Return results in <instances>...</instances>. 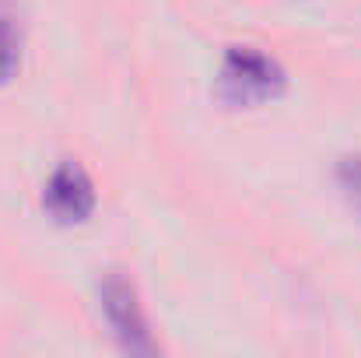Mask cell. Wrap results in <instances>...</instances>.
<instances>
[{"mask_svg": "<svg viewBox=\"0 0 361 358\" xmlns=\"http://www.w3.org/2000/svg\"><path fill=\"white\" fill-rule=\"evenodd\" d=\"M214 92L232 109H256L267 102H277L288 92V71L252 46H232L221 60Z\"/></svg>", "mask_w": 361, "mask_h": 358, "instance_id": "6da1fadb", "label": "cell"}, {"mask_svg": "<svg viewBox=\"0 0 361 358\" xmlns=\"http://www.w3.org/2000/svg\"><path fill=\"white\" fill-rule=\"evenodd\" d=\"M99 306H102V316H106L109 330L116 334V341L126 355H158V341L151 334L137 285L126 274L109 270L99 281Z\"/></svg>", "mask_w": 361, "mask_h": 358, "instance_id": "7a4b0ae2", "label": "cell"}, {"mask_svg": "<svg viewBox=\"0 0 361 358\" xmlns=\"http://www.w3.org/2000/svg\"><path fill=\"white\" fill-rule=\"evenodd\" d=\"M42 208L49 211V218L56 225H85L99 208V193H95V183L85 172V165H78L71 158L60 162L53 169V176L46 179Z\"/></svg>", "mask_w": 361, "mask_h": 358, "instance_id": "3957f363", "label": "cell"}, {"mask_svg": "<svg viewBox=\"0 0 361 358\" xmlns=\"http://www.w3.org/2000/svg\"><path fill=\"white\" fill-rule=\"evenodd\" d=\"M21 53H25L21 11H18L14 0H0V88L11 85V78L18 74Z\"/></svg>", "mask_w": 361, "mask_h": 358, "instance_id": "277c9868", "label": "cell"}, {"mask_svg": "<svg viewBox=\"0 0 361 358\" xmlns=\"http://www.w3.org/2000/svg\"><path fill=\"white\" fill-rule=\"evenodd\" d=\"M334 176H337L341 197L348 201L351 215L358 218V225H361V151L341 155V158H337V169H334Z\"/></svg>", "mask_w": 361, "mask_h": 358, "instance_id": "5b68a950", "label": "cell"}]
</instances>
